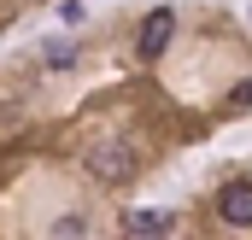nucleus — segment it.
<instances>
[{
  "label": "nucleus",
  "mask_w": 252,
  "mask_h": 240,
  "mask_svg": "<svg viewBox=\"0 0 252 240\" xmlns=\"http://www.w3.org/2000/svg\"><path fill=\"white\" fill-rule=\"evenodd\" d=\"M229 100H235V106H247V112H252V82H241V88H235Z\"/></svg>",
  "instance_id": "obj_6"
},
{
  "label": "nucleus",
  "mask_w": 252,
  "mask_h": 240,
  "mask_svg": "<svg viewBox=\"0 0 252 240\" xmlns=\"http://www.w3.org/2000/svg\"><path fill=\"white\" fill-rule=\"evenodd\" d=\"M47 59H53V64H70V41H47Z\"/></svg>",
  "instance_id": "obj_5"
},
{
  "label": "nucleus",
  "mask_w": 252,
  "mask_h": 240,
  "mask_svg": "<svg viewBox=\"0 0 252 240\" xmlns=\"http://www.w3.org/2000/svg\"><path fill=\"white\" fill-rule=\"evenodd\" d=\"M217 217H223L229 229H247L252 223V181H229V187L217 193Z\"/></svg>",
  "instance_id": "obj_2"
},
{
  "label": "nucleus",
  "mask_w": 252,
  "mask_h": 240,
  "mask_svg": "<svg viewBox=\"0 0 252 240\" xmlns=\"http://www.w3.org/2000/svg\"><path fill=\"white\" fill-rule=\"evenodd\" d=\"M170 35H176V12H170V6L147 12V24H141V53H147V59H158V53L170 47Z\"/></svg>",
  "instance_id": "obj_3"
},
{
  "label": "nucleus",
  "mask_w": 252,
  "mask_h": 240,
  "mask_svg": "<svg viewBox=\"0 0 252 240\" xmlns=\"http://www.w3.org/2000/svg\"><path fill=\"white\" fill-rule=\"evenodd\" d=\"M164 235H170L164 211H129V240H164Z\"/></svg>",
  "instance_id": "obj_4"
},
{
  "label": "nucleus",
  "mask_w": 252,
  "mask_h": 240,
  "mask_svg": "<svg viewBox=\"0 0 252 240\" xmlns=\"http://www.w3.org/2000/svg\"><path fill=\"white\" fill-rule=\"evenodd\" d=\"M164 240H170V235H164Z\"/></svg>",
  "instance_id": "obj_7"
},
{
  "label": "nucleus",
  "mask_w": 252,
  "mask_h": 240,
  "mask_svg": "<svg viewBox=\"0 0 252 240\" xmlns=\"http://www.w3.org/2000/svg\"><path fill=\"white\" fill-rule=\"evenodd\" d=\"M82 170H88L94 181H135L141 158H135V147H129L124 135H100V141L82 152Z\"/></svg>",
  "instance_id": "obj_1"
}]
</instances>
